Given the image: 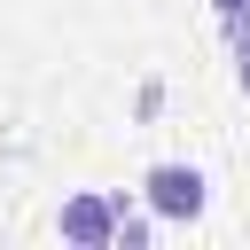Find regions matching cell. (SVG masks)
Segmentation results:
<instances>
[{
	"label": "cell",
	"mask_w": 250,
	"mask_h": 250,
	"mask_svg": "<svg viewBox=\"0 0 250 250\" xmlns=\"http://www.w3.org/2000/svg\"><path fill=\"white\" fill-rule=\"evenodd\" d=\"M141 203H148L156 219H203L211 180H203L195 164H148V172H141Z\"/></svg>",
	"instance_id": "1"
},
{
	"label": "cell",
	"mask_w": 250,
	"mask_h": 250,
	"mask_svg": "<svg viewBox=\"0 0 250 250\" xmlns=\"http://www.w3.org/2000/svg\"><path fill=\"white\" fill-rule=\"evenodd\" d=\"M117 203H125V195H70V203H62V242L109 250V242H117Z\"/></svg>",
	"instance_id": "2"
},
{
	"label": "cell",
	"mask_w": 250,
	"mask_h": 250,
	"mask_svg": "<svg viewBox=\"0 0 250 250\" xmlns=\"http://www.w3.org/2000/svg\"><path fill=\"white\" fill-rule=\"evenodd\" d=\"M227 47H234V86L250 94V16H227Z\"/></svg>",
	"instance_id": "3"
},
{
	"label": "cell",
	"mask_w": 250,
	"mask_h": 250,
	"mask_svg": "<svg viewBox=\"0 0 250 250\" xmlns=\"http://www.w3.org/2000/svg\"><path fill=\"white\" fill-rule=\"evenodd\" d=\"M148 219H156V211H125V203H117V242L141 250V242H148Z\"/></svg>",
	"instance_id": "4"
},
{
	"label": "cell",
	"mask_w": 250,
	"mask_h": 250,
	"mask_svg": "<svg viewBox=\"0 0 250 250\" xmlns=\"http://www.w3.org/2000/svg\"><path fill=\"white\" fill-rule=\"evenodd\" d=\"M211 16L227 23V16H250V0H211Z\"/></svg>",
	"instance_id": "5"
}]
</instances>
